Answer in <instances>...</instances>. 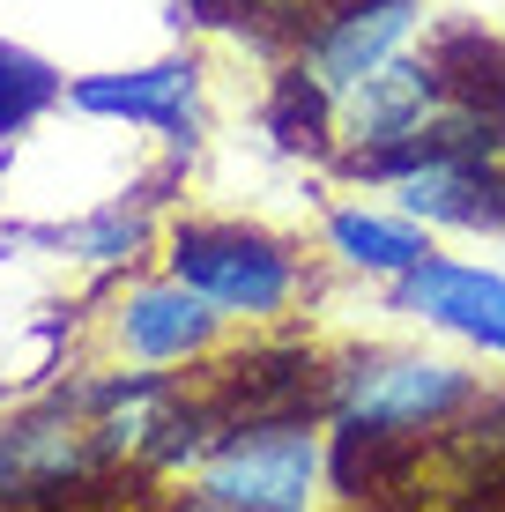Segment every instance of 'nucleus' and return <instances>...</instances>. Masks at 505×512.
<instances>
[{
	"mask_svg": "<svg viewBox=\"0 0 505 512\" xmlns=\"http://www.w3.org/2000/svg\"><path fill=\"white\" fill-rule=\"evenodd\" d=\"M483 401V379L446 357L416 349H350L327 357V423H372V431L439 438Z\"/></svg>",
	"mask_w": 505,
	"mask_h": 512,
	"instance_id": "obj_1",
	"label": "nucleus"
},
{
	"mask_svg": "<svg viewBox=\"0 0 505 512\" xmlns=\"http://www.w3.org/2000/svg\"><path fill=\"white\" fill-rule=\"evenodd\" d=\"M171 275L194 282L223 320H283L312 290V268L283 238L246 231V223H179L171 231Z\"/></svg>",
	"mask_w": 505,
	"mask_h": 512,
	"instance_id": "obj_2",
	"label": "nucleus"
},
{
	"mask_svg": "<svg viewBox=\"0 0 505 512\" xmlns=\"http://www.w3.org/2000/svg\"><path fill=\"white\" fill-rule=\"evenodd\" d=\"M327 483L320 431L298 423H231L194 468V505L208 512H305Z\"/></svg>",
	"mask_w": 505,
	"mask_h": 512,
	"instance_id": "obj_3",
	"label": "nucleus"
},
{
	"mask_svg": "<svg viewBox=\"0 0 505 512\" xmlns=\"http://www.w3.org/2000/svg\"><path fill=\"white\" fill-rule=\"evenodd\" d=\"M201 394L216 401L223 431L231 423H327V357L312 342H253L238 357H223L201 379Z\"/></svg>",
	"mask_w": 505,
	"mask_h": 512,
	"instance_id": "obj_4",
	"label": "nucleus"
},
{
	"mask_svg": "<svg viewBox=\"0 0 505 512\" xmlns=\"http://www.w3.org/2000/svg\"><path fill=\"white\" fill-rule=\"evenodd\" d=\"M439 112H446V75L431 67V52H394V60H379L372 75H357L350 90L335 97V119H342V141H350V149L409 141Z\"/></svg>",
	"mask_w": 505,
	"mask_h": 512,
	"instance_id": "obj_5",
	"label": "nucleus"
},
{
	"mask_svg": "<svg viewBox=\"0 0 505 512\" xmlns=\"http://www.w3.org/2000/svg\"><path fill=\"white\" fill-rule=\"evenodd\" d=\"M409 30H416V0H327L305 23L298 60L342 97L357 75H372L379 60H394V52L409 45Z\"/></svg>",
	"mask_w": 505,
	"mask_h": 512,
	"instance_id": "obj_6",
	"label": "nucleus"
},
{
	"mask_svg": "<svg viewBox=\"0 0 505 512\" xmlns=\"http://www.w3.org/2000/svg\"><path fill=\"white\" fill-rule=\"evenodd\" d=\"M394 305L416 312V320L446 327V334H468L476 349L505 357V275L491 268H468V260H416L394 290Z\"/></svg>",
	"mask_w": 505,
	"mask_h": 512,
	"instance_id": "obj_7",
	"label": "nucleus"
},
{
	"mask_svg": "<svg viewBox=\"0 0 505 512\" xmlns=\"http://www.w3.org/2000/svg\"><path fill=\"white\" fill-rule=\"evenodd\" d=\"M67 97L97 119H142V127H156L179 149H194V127H201V67L194 60H156V67H134V75H90Z\"/></svg>",
	"mask_w": 505,
	"mask_h": 512,
	"instance_id": "obj_8",
	"label": "nucleus"
},
{
	"mask_svg": "<svg viewBox=\"0 0 505 512\" xmlns=\"http://www.w3.org/2000/svg\"><path fill=\"white\" fill-rule=\"evenodd\" d=\"M223 334V312L208 305L194 282H142V290L119 305V342H127V357L142 364H194L216 349Z\"/></svg>",
	"mask_w": 505,
	"mask_h": 512,
	"instance_id": "obj_9",
	"label": "nucleus"
},
{
	"mask_svg": "<svg viewBox=\"0 0 505 512\" xmlns=\"http://www.w3.org/2000/svg\"><path fill=\"white\" fill-rule=\"evenodd\" d=\"M439 438H446V431H439ZM439 438H416V431H372V423H335V438H327V483H335L350 505L387 498V490H416Z\"/></svg>",
	"mask_w": 505,
	"mask_h": 512,
	"instance_id": "obj_10",
	"label": "nucleus"
},
{
	"mask_svg": "<svg viewBox=\"0 0 505 512\" xmlns=\"http://www.w3.org/2000/svg\"><path fill=\"white\" fill-rule=\"evenodd\" d=\"M402 208L439 231H505V164H424L394 179Z\"/></svg>",
	"mask_w": 505,
	"mask_h": 512,
	"instance_id": "obj_11",
	"label": "nucleus"
},
{
	"mask_svg": "<svg viewBox=\"0 0 505 512\" xmlns=\"http://www.w3.org/2000/svg\"><path fill=\"white\" fill-rule=\"evenodd\" d=\"M424 52L446 75V104H468V112H498L505 119V38H491L483 23H439Z\"/></svg>",
	"mask_w": 505,
	"mask_h": 512,
	"instance_id": "obj_12",
	"label": "nucleus"
},
{
	"mask_svg": "<svg viewBox=\"0 0 505 512\" xmlns=\"http://www.w3.org/2000/svg\"><path fill=\"white\" fill-rule=\"evenodd\" d=\"M327 245H335L342 268L394 275V282H402L416 260H431L424 223L416 216H372V208H335V216H327Z\"/></svg>",
	"mask_w": 505,
	"mask_h": 512,
	"instance_id": "obj_13",
	"label": "nucleus"
},
{
	"mask_svg": "<svg viewBox=\"0 0 505 512\" xmlns=\"http://www.w3.org/2000/svg\"><path fill=\"white\" fill-rule=\"evenodd\" d=\"M260 119H268L275 149H290V156H335V141H342L335 90H327L305 60H290L283 75L268 82V112H260Z\"/></svg>",
	"mask_w": 505,
	"mask_h": 512,
	"instance_id": "obj_14",
	"label": "nucleus"
},
{
	"mask_svg": "<svg viewBox=\"0 0 505 512\" xmlns=\"http://www.w3.org/2000/svg\"><path fill=\"white\" fill-rule=\"evenodd\" d=\"M60 90H67V82L52 75L38 52L0 45V141H8V134H23L30 119L45 112V104H60Z\"/></svg>",
	"mask_w": 505,
	"mask_h": 512,
	"instance_id": "obj_15",
	"label": "nucleus"
},
{
	"mask_svg": "<svg viewBox=\"0 0 505 512\" xmlns=\"http://www.w3.org/2000/svg\"><path fill=\"white\" fill-rule=\"evenodd\" d=\"M75 245H82L90 260H134V245H142V223H134V216H104V223H90Z\"/></svg>",
	"mask_w": 505,
	"mask_h": 512,
	"instance_id": "obj_16",
	"label": "nucleus"
}]
</instances>
